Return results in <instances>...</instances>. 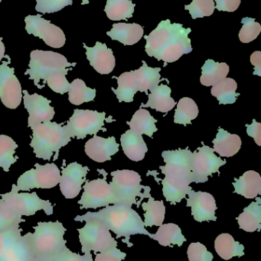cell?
I'll return each instance as SVG.
<instances>
[{
  "label": "cell",
  "instance_id": "1",
  "mask_svg": "<svg viewBox=\"0 0 261 261\" xmlns=\"http://www.w3.org/2000/svg\"><path fill=\"white\" fill-rule=\"evenodd\" d=\"M191 29H185L179 23L171 24L170 19L160 21L159 25L149 35L147 40L146 52L157 61H163V67L178 61L185 54L191 53V40L188 34Z\"/></svg>",
  "mask_w": 261,
  "mask_h": 261
},
{
  "label": "cell",
  "instance_id": "2",
  "mask_svg": "<svg viewBox=\"0 0 261 261\" xmlns=\"http://www.w3.org/2000/svg\"><path fill=\"white\" fill-rule=\"evenodd\" d=\"M84 217L99 219L110 231L116 236V239H123L128 248L133 246L130 239L135 234L150 236L144 225V221L132 207L126 205H108L97 213H88Z\"/></svg>",
  "mask_w": 261,
  "mask_h": 261
},
{
  "label": "cell",
  "instance_id": "3",
  "mask_svg": "<svg viewBox=\"0 0 261 261\" xmlns=\"http://www.w3.org/2000/svg\"><path fill=\"white\" fill-rule=\"evenodd\" d=\"M33 228V234L29 232V242L35 261H53L67 247L64 239L67 229L58 221L39 222Z\"/></svg>",
  "mask_w": 261,
  "mask_h": 261
},
{
  "label": "cell",
  "instance_id": "4",
  "mask_svg": "<svg viewBox=\"0 0 261 261\" xmlns=\"http://www.w3.org/2000/svg\"><path fill=\"white\" fill-rule=\"evenodd\" d=\"M70 141L64 126L56 122H44L32 130L30 143L35 156L44 161H50L53 153L54 161L59 156L60 149Z\"/></svg>",
  "mask_w": 261,
  "mask_h": 261
},
{
  "label": "cell",
  "instance_id": "5",
  "mask_svg": "<svg viewBox=\"0 0 261 261\" xmlns=\"http://www.w3.org/2000/svg\"><path fill=\"white\" fill-rule=\"evenodd\" d=\"M112 179L110 182L116 198V205H126L132 207L136 205L139 208V203L136 198L140 201L146 198L151 197L150 187L140 184L142 179L140 175L136 171L130 170H116L111 173Z\"/></svg>",
  "mask_w": 261,
  "mask_h": 261
},
{
  "label": "cell",
  "instance_id": "6",
  "mask_svg": "<svg viewBox=\"0 0 261 261\" xmlns=\"http://www.w3.org/2000/svg\"><path fill=\"white\" fill-rule=\"evenodd\" d=\"M75 221L86 222L82 228L78 229L81 252L88 254L93 251L96 254L117 247V242L112 237L110 230L99 219L78 216Z\"/></svg>",
  "mask_w": 261,
  "mask_h": 261
},
{
  "label": "cell",
  "instance_id": "7",
  "mask_svg": "<svg viewBox=\"0 0 261 261\" xmlns=\"http://www.w3.org/2000/svg\"><path fill=\"white\" fill-rule=\"evenodd\" d=\"M76 63H69L67 58L61 54L49 50H35L31 52L29 68L25 75H29V80L41 90L40 82L43 81L41 87H44V80L52 73L70 70L69 67H75Z\"/></svg>",
  "mask_w": 261,
  "mask_h": 261
},
{
  "label": "cell",
  "instance_id": "8",
  "mask_svg": "<svg viewBox=\"0 0 261 261\" xmlns=\"http://www.w3.org/2000/svg\"><path fill=\"white\" fill-rule=\"evenodd\" d=\"M104 121L112 122V116L106 119L105 113H98L92 110H75L73 116L70 118L64 129L70 138L84 139L87 135H97L99 130L107 132L104 128Z\"/></svg>",
  "mask_w": 261,
  "mask_h": 261
},
{
  "label": "cell",
  "instance_id": "9",
  "mask_svg": "<svg viewBox=\"0 0 261 261\" xmlns=\"http://www.w3.org/2000/svg\"><path fill=\"white\" fill-rule=\"evenodd\" d=\"M98 171L104 176L102 179L94 180H86L84 186V193L78 204L81 205V210L107 207L110 204L116 205V198L111 185L107 182V172L104 170Z\"/></svg>",
  "mask_w": 261,
  "mask_h": 261
},
{
  "label": "cell",
  "instance_id": "10",
  "mask_svg": "<svg viewBox=\"0 0 261 261\" xmlns=\"http://www.w3.org/2000/svg\"><path fill=\"white\" fill-rule=\"evenodd\" d=\"M35 169H31L23 173L15 185L18 191H30L32 189H51L56 187L61 179V172L54 164L40 165L35 164Z\"/></svg>",
  "mask_w": 261,
  "mask_h": 261
},
{
  "label": "cell",
  "instance_id": "11",
  "mask_svg": "<svg viewBox=\"0 0 261 261\" xmlns=\"http://www.w3.org/2000/svg\"><path fill=\"white\" fill-rule=\"evenodd\" d=\"M0 196L4 202L21 216H34L40 210H44L47 216L53 214L54 206L50 201L40 199L35 192L18 193L14 184L12 187V191L5 194L0 193Z\"/></svg>",
  "mask_w": 261,
  "mask_h": 261
},
{
  "label": "cell",
  "instance_id": "12",
  "mask_svg": "<svg viewBox=\"0 0 261 261\" xmlns=\"http://www.w3.org/2000/svg\"><path fill=\"white\" fill-rule=\"evenodd\" d=\"M8 61L0 65V99L5 107L11 110L18 108L22 99V90L19 81L15 75V69L9 67L11 59L5 55Z\"/></svg>",
  "mask_w": 261,
  "mask_h": 261
},
{
  "label": "cell",
  "instance_id": "13",
  "mask_svg": "<svg viewBox=\"0 0 261 261\" xmlns=\"http://www.w3.org/2000/svg\"><path fill=\"white\" fill-rule=\"evenodd\" d=\"M25 22L28 34L41 38L47 45L60 48L65 44L66 38L63 31L43 18L41 15H28L25 18Z\"/></svg>",
  "mask_w": 261,
  "mask_h": 261
},
{
  "label": "cell",
  "instance_id": "14",
  "mask_svg": "<svg viewBox=\"0 0 261 261\" xmlns=\"http://www.w3.org/2000/svg\"><path fill=\"white\" fill-rule=\"evenodd\" d=\"M227 161H223L215 154L214 149L203 144L202 147L198 148V151L193 153V181L196 184L205 182L208 180V176L213 173H219V168L225 165Z\"/></svg>",
  "mask_w": 261,
  "mask_h": 261
},
{
  "label": "cell",
  "instance_id": "15",
  "mask_svg": "<svg viewBox=\"0 0 261 261\" xmlns=\"http://www.w3.org/2000/svg\"><path fill=\"white\" fill-rule=\"evenodd\" d=\"M162 156L167 164L160 166L159 168L164 175L186 178L193 182L192 173L193 153L188 147L183 150H165L162 152Z\"/></svg>",
  "mask_w": 261,
  "mask_h": 261
},
{
  "label": "cell",
  "instance_id": "16",
  "mask_svg": "<svg viewBox=\"0 0 261 261\" xmlns=\"http://www.w3.org/2000/svg\"><path fill=\"white\" fill-rule=\"evenodd\" d=\"M22 93L25 108L29 114V128L33 130L41 123L51 122L55 114V110L50 106L51 100L37 93L30 95L27 90H23Z\"/></svg>",
  "mask_w": 261,
  "mask_h": 261
},
{
  "label": "cell",
  "instance_id": "17",
  "mask_svg": "<svg viewBox=\"0 0 261 261\" xmlns=\"http://www.w3.org/2000/svg\"><path fill=\"white\" fill-rule=\"evenodd\" d=\"M63 161L62 175L60 179V190L66 199H74L79 195L81 186L86 182L88 167H83L77 162L65 166Z\"/></svg>",
  "mask_w": 261,
  "mask_h": 261
},
{
  "label": "cell",
  "instance_id": "18",
  "mask_svg": "<svg viewBox=\"0 0 261 261\" xmlns=\"http://www.w3.org/2000/svg\"><path fill=\"white\" fill-rule=\"evenodd\" d=\"M187 198V207H191L192 215L197 222L217 220L216 199L212 195L205 192H195L192 190Z\"/></svg>",
  "mask_w": 261,
  "mask_h": 261
},
{
  "label": "cell",
  "instance_id": "19",
  "mask_svg": "<svg viewBox=\"0 0 261 261\" xmlns=\"http://www.w3.org/2000/svg\"><path fill=\"white\" fill-rule=\"evenodd\" d=\"M86 49V55L90 62L98 73L101 74H109L113 71L116 65V59L113 50L107 47V44L97 41L94 47H87L83 44Z\"/></svg>",
  "mask_w": 261,
  "mask_h": 261
},
{
  "label": "cell",
  "instance_id": "20",
  "mask_svg": "<svg viewBox=\"0 0 261 261\" xmlns=\"http://www.w3.org/2000/svg\"><path fill=\"white\" fill-rule=\"evenodd\" d=\"M119 147L114 137L104 138L95 135L86 142L85 153L93 161L104 163L111 161V156L119 151Z\"/></svg>",
  "mask_w": 261,
  "mask_h": 261
},
{
  "label": "cell",
  "instance_id": "21",
  "mask_svg": "<svg viewBox=\"0 0 261 261\" xmlns=\"http://www.w3.org/2000/svg\"><path fill=\"white\" fill-rule=\"evenodd\" d=\"M165 179H161L162 184V193L167 202L171 205H176L185 199L186 195L193 190L190 187L192 180L180 176L165 175Z\"/></svg>",
  "mask_w": 261,
  "mask_h": 261
},
{
  "label": "cell",
  "instance_id": "22",
  "mask_svg": "<svg viewBox=\"0 0 261 261\" xmlns=\"http://www.w3.org/2000/svg\"><path fill=\"white\" fill-rule=\"evenodd\" d=\"M121 143L125 155L135 162L144 160L146 153L148 151L147 144L142 135L131 129L127 130L121 135Z\"/></svg>",
  "mask_w": 261,
  "mask_h": 261
},
{
  "label": "cell",
  "instance_id": "23",
  "mask_svg": "<svg viewBox=\"0 0 261 261\" xmlns=\"http://www.w3.org/2000/svg\"><path fill=\"white\" fill-rule=\"evenodd\" d=\"M107 35L124 45H133L144 36V28L136 23H116Z\"/></svg>",
  "mask_w": 261,
  "mask_h": 261
},
{
  "label": "cell",
  "instance_id": "24",
  "mask_svg": "<svg viewBox=\"0 0 261 261\" xmlns=\"http://www.w3.org/2000/svg\"><path fill=\"white\" fill-rule=\"evenodd\" d=\"M148 94V102L141 104L140 109H153L157 112L167 113L176 107V101L171 97V88L167 85L161 84L152 90Z\"/></svg>",
  "mask_w": 261,
  "mask_h": 261
},
{
  "label": "cell",
  "instance_id": "25",
  "mask_svg": "<svg viewBox=\"0 0 261 261\" xmlns=\"http://www.w3.org/2000/svg\"><path fill=\"white\" fill-rule=\"evenodd\" d=\"M233 182L234 193L242 195L246 199H254L261 194V177L254 170H248L239 179Z\"/></svg>",
  "mask_w": 261,
  "mask_h": 261
},
{
  "label": "cell",
  "instance_id": "26",
  "mask_svg": "<svg viewBox=\"0 0 261 261\" xmlns=\"http://www.w3.org/2000/svg\"><path fill=\"white\" fill-rule=\"evenodd\" d=\"M214 151L220 156L230 158L235 155L242 147V140L238 135L230 134L227 130L220 128L216 138L213 140Z\"/></svg>",
  "mask_w": 261,
  "mask_h": 261
},
{
  "label": "cell",
  "instance_id": "27",
  "mask_svg": "<svg viewBox=\"0 0 261 261\" xmlns=\"http://www.w3.org/2000/svg\"><path fill=\"white\" fill-rule=\"evenodd\" d=\"M160 67H148L147 63L143 61V66L138 70H133V73L134 74L135 79L137 84L138 91L144 93L145 92L146 94L148 95L147 91L155 88L159 85V82L163 81H167V79H160L161 75Z\"/></svg>",
  "mask_w": 261,
  "mask_h": 261
},
{
  "label": "cell",
  "instance_id": "28",
  "mask_svg": "<svg viewBox=\"0 0 261 261\" xmlns=\"http://www.w3.org/2000/svg\"><path fill=\"white\" fill-rule=\"evenodd\" d=\"M257 201L251 202L244 210L243 213L236 218L241 229L247 232L260 231L261 228V199L256 197Z\"/></svg>",
  "mask_w": 261,
  "mask_h": 261
},
{
  "label": "cell",
  "instance_id": "29",
  "mask_svg": "<svg viewBox=\"0 0 261 261\" xmlns=\"http://www.w3.org/2000/svg\"><path fill=\"white\" fill-rule=\"evenodd\" d=\"M149 237L157 241L162 246H170V248H173L176 245L182 247L184 242H186L181 228L173 223L162 224L156 234H150Z\"/></svg>",
  "mask_w": 261,
  "mask_h": 261
},
{
  "label": "cell",
  "instance_id": "30",
  "mask_svg": "<svg viewBox=\"0 0 261 261\" xmlns=\"http://www.w3.org/2000/svg\"><path fill=\"white\" fill-rule=\"evenodd\" d=\"M229 73V67L225 63H216L213 60L205 61L202 67L201 84L205 87H212L225 79Z\"/></svg>",
  "mask_w": 261,
  "mask_h": 261
},
{
  "label": "cell",
  "instance_id": "31",
  "mask_svg": "<svg viewBox=\"0 0 261 261\" xmlns=\"http://www.w3.org/2000/svg\"><path fill=\"white\" fill-rule=\"evenodd\" d=\"M215 249L219 256L225 260L245 255V247L239 242H235L234 238L229 234H221L216 238Z\"/></svg>",
  "mask_w": 261,
  "mask_h": 261
},
{
  "label": "cell",
  "instance_id": "32",
  "mask_svg": "<svg viewBox=\"0 0 261 261\" xmlns=\"http://www.w3.org/2000/svg\"><path fill=\"white\" fill-rule=\"evenodd\" d=\"M156 122L157 120L151 116L148 110L139 109L133 115L131 120L127 122V124L130 127V129L136 133L153 138V133L158 130L155 125Z\"/></svg>",
  "mask_w": 261,
  "mask_h": 261
},
{
  "label": "cell",
  "instance_id": "33",
  "mask_svg": "<svg viewBox=\"0 0 261 261\" xmlns=\"http://www.w3.org/2000/svg\"><path fill=\"white\" fill-rule=\"evenodd\" d=\"M112 78L117 80V89L111 88V90L119 102H133L135 94L138 92L137 84L133 71L125 72L118 77L113 76Z\"/></svg>",
  "mask_w": 261,
  "mask_h": 261
},
{
  "label": "cell",
  "instance_id": "34",
  "mask_svg": "<svg viewBox=\"0 0 261 261\" xmlns=\"http://www.w3.org/2000/svg\"><path fill=\"white\" fill-rule=\"evenodd\" d=\"M237 89V82L232 78L226 77L212 86L211 93L213 96L217 98L220 105L233 104L240 95L236 92Z\"/></svg>",
  "mask_w": 261,
  "mask_h": 261
},
{
  "label": "cell",
  "instance_id": "35",
  "mask_svg": "<svg viewBox=\"0 0 261 261\" xmlns=\"http://www.w3.org/2000/svg\"><path fill=\"white\" fill-rule=\"evenodd\" d=\"M145 211L144 227L161 226L165 219V207L163 201H156L154 198H149L148 202L142 203Z\"/></svg>",
  "mask_w": 261,
  "mask_h": 261
},
{
  "label": "cell",
  "instance_id": "36",
  "mask_svg": "<svg viewBox=\"0 0 261 261\" xmlns=\"http://www.w3.org/2000/svg\"><path fill=\"white\" fill-rule=\"evenodd\" d=\"M135 6L131 0H107L104 12L113 21L127 20L133 17Z\"/></svg>",
  "mask_w": 261,
  "mask_h": 261
},
{
  "label": "cell",
  "instance_id": "37",
  "mask_svg": "<svg viewBox=\"0 0 261 261\" xmlns=\"http://www.w3.org/2000/svg\"><path fill=\"white\" fill-rule=\"evenodd\" d=\"M96 96V90L86 86L81 79H76L70 84L68 90V100L70 103L80 106L84 102H91Z\"/></svg>",
  "mask_w": 261,
  "mask_h": 261
},
{
  "label": "cell",
  "instance_id": "38",
  "mask_svg": "<svg viewBox=\"0 0 261 261\" xmlns=\"http://www.w3.org/2000/svg\"><path fill=\"white\" fill-rule=\"evenodd\" d=\"M199 115L197 104L191 98L184 97L179 101L175 112L174 122L176 124L187 125L192 120L196 119Z\"/></svg>",
  "mask_w": 261,
  "mask_h": 261
},
{
  "label": "cell",
  "instance_id": "39",
  "mask_svg": "<svg viewBox=\"0 0 261 261\" xmlns=\"http://www.w3.org/2000/svg\"><path fill=\"white\" fill-rule=\"evenodd\" d=\"M26 220L10 205L0 199V232L18 229L20 224Z\"/></svg>",
  "mask_w": 261,
  "mask_h": 261
},
{
  "label": "cell",
  "instance_id": "40",
  "mask_svg": "<svg viewBox=\"0 0 261 261\" xmlns=\"http://www.w3.org/2000/svg\"><path fill=\"white\" fill-rule=\"evenodd\" d=\"M17 147L18 144L10 137L0 135V167L5 172H9L11 165L16 162L18 158L14 154Z\"/></svg>",
  "mask_w": 261,
  "mask_h": 261
},
{
  "label": "cell",
  "instance_id": "41",
  "mask_svg": "<svg viewBox=\"0 0 261 261\" xmlns=\"http://www.w3.org/2000/svg\"><path fill=\"white\" fill-rule=\"evenodd\" d=\"M215 9L214 0H193L191 4L185 6V10L189 11L193 19L210 16L214 13Z\"/></svg>",
  "mask_w": 261,
  "mask_h": 261
},
{
  "label": "cell",
  "instance_id": "42",
  "mask_svg": "<svg viewBox=\"0 0 261 261\" xmlns=\"http://www.w3.org/2000/svg\"><path fill=\"white\" fill-rule=\"evenodd\" d=\"M68 71L69 70H64L52 73L44 80V84L46 83L51 90H53L55 93L64 95L68 92L70 88V84L66 78V75Z\"/></svg>",
  "mask_w": 261,
  "mask_h": 261
},
{
  "label": "cell",
  "instance_id": "43",
  "mask_svg": "<svg viewBox=\"0 0 261 261\" xmlns=\"http://www.w3.org/2000/svg\"><path fill=\"white\" fill-rule=\"evenodd\" d=\"M243 24L240 32L239 38L243 43H250L255 40L258 37L261 32V25L258 22H256L253 18L245 17L242 20Z\"/></svg>",
  "mask_w": 261,
  "mask_h": 261
},
{
  "label": "cell",
  "instance_id": "44",
  "mask_svg": "<svg viewBox=\"0 0 261 261\" xmlns=\"http://www.w3.org/2000/svg\"><path fill=\"white\" fill-rule=\"evenodd\" d=\"M72 3L73 0H36L35 10L42 14L54 13Z\"/></svg>",
  "mask_w": 261,
  "mask_h": 261
},
{
  "label": "cell",
  "instance_id": "45",
  "mask_svg": "<svg viewBox=\"0 0 261 261\" xmlns=\"http://www.w3.org/2000/svg\"><path fill=\"white\" fill-rule=\"evenodd\" d=\"M187 254L189 261H212L214 258L213 254L200 242L190 244Z\"/></svg>",
  "mask_w": 261,
  "mask_h": 261
},
{
  "label": "cell",
  "instance_id": "46",
  "mask_svg": "<svg viewBox=\"0 0 261 261\" xmlns=\"http://www.w3.org/2000/svg\"><path fill=\"white\" fill-rule=\"evenodd\" d=\"M94 261H122L126 258L127 254L118 249L116 247L110 248L102 253L95 254Z\"/></svg>",
  "mask_w": 261,
  "mask_h": 261
},
{
  "label": "cell",
  "instance_id": "47",
  "mask_svg": "<svg viewBox=\"0 0 261 261\" xmlns=\"http://www.w3.org/2000/svg\"><path fill=\"white\" fill-rule=\"evenodd\" d=\"M53 261H93V260L91 253L84 254V255L81 256L76 253L72 252L66 247Z\"/></svg>",
  "mask_w": 261,
  "mask_h": 261
},
{
  "label": "cell",
  "instance_id": "48",
  "mask_svg": "<svg viewBox=\"0 0 261 261\" xmlns=\"http://www.w3.org/2000/svg\"><path fill=\"white\" fill-rule=\"evenodd\" d=\"M22 229L13 230V231H6V232H0V258L3 257L6 252L9 244L18 236L21 234Z\"/></svg>",
  "mask_w": 261,
  "mask_h": 261
},
{
  "label": "cell",
  "instance_id": "49",
  "mask_svg": "<svg viewBox=\"0 0 261 261\" xmlns=\"http://www.w3.org/2000/svg\"><path fill=\"white\" fill-rule=\"evenodd\" d=\"M216 8L219 11L233 12L239 9L241 0H216Z\"/></svg>",
  "mask_w": 261,
  "mask_h": 261
},
{
  "label": "cell",
  "instance_id": "50",
  "mask_svg": "<svg viewBox=\"0 0 261 261\" xmlns=\"http://www.w3.org/2000/svg\"><path fill=\"white\" fill-rule=\"evenodd\" d=\"M247 133L250 137L254 138L257 145H261V124L253 119L251 125H246Z\"/></svg>",
  "mask_w": 261,
  "mask_h": 261
},
{
  "label": "cell",
  "instance_id": "51",
  "mask_svg": "<svg viewBox=\"0 0 261 261\" xmlns=\"http://www.w3.org/2000/svg\"><path fill=\"white\" fill-rule=\"evenodd\" d=\"M251 62L254 66V75L261 76V52L255 51L251 55Z\"/></svg>",
  "mask_w": 261,
  "mask_h": 261
},
{
  "label": "cell",
  "instance_id": "52",
  "mask_svg": "<svg viewBox=\"0 0 261 261\" xmlns=\"http://www.w3.org/2000/svg\"><path fill=\"white\" fill-rule=\"evenodd\" d=\"M2 40H3V38H0V61H1L5 57V46Z\"/></svg>",
  "mask_w": 261,
  "mask_h": 261
},
{
  "label": "cell",
  "instance_id": "53",
  "mask_svg": "<svg viewBox=\"0 0 261 261\" xmlns=\"http://www.w3.org/2000/svg\"><path fill=\"white\" fill-rule=\"evenodd\" d=\"M88 3L89 0H82V3H81V5L88 4Z\"/></svg>",
  "mask_w": 261,
  "mask_h": 261
},
{
  "label": "cell",
  "instance_id": "54",
  "mask_svg": "<svg viewBox=\"0 0 261 261\" xmlns=\"http://www.w3.org/2000/svg\"><path fill=\"white\" fill-rule=\"evenodd\" d=\"M17 261H35V260H17Z\"/></svg>",
  "mask_w": 261,
  "mask_h": 261
},
{
  "label": "cell",
  "instance_id": "55",
  "mask_svg": "<svg viewBox=\"0 0 261 261\" xmlns=\"http://www.w3.org/2000/svg\"><path fill=\"white\" fill-rule=\"evenodd\" d=\"M2 0H0V3H1Z\"/></svg>",
  "mask_w": 261,
  "mask_h": 261
}]
</instances>
